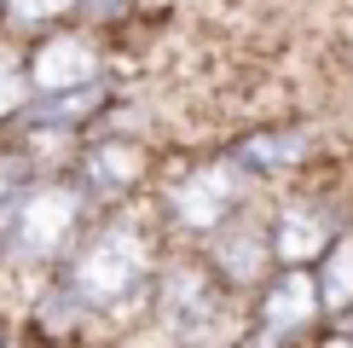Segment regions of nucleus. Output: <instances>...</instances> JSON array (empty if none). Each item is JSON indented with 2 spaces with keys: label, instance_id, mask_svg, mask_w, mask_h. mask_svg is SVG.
<instances>
[{
  "label": "nucleus",
  "instance_id": "f257e3e1",
  "mask_svg": "<svg viewBox=\"0 0 353 348\" xmlns=\"http://www.w3.org/2000/svg\"><path fill=\"white\" fill-rule=\"evenodd\" d=\"M151 273V250L134 226H110L99 232L93 244L76 255V273H70V296L93 302V308H116L122 296H134Z\"/></svg>",
  "mask_w": 353,
  "mask_h": 348
},
{
  "label": "nucleus",
  "instance_id": "f03ea898",
  "mask_svg": "<svg viewBox=\"0 0 353 348\" xmlns=\"http://www.w3.org/2000/svg\"><path fill=\"white\" fill-rule=\"evenodd\" d=\"M163 325L180 342H209V331L220 325V279L203 261H174L163 273Z\"/></svg>",
  "mask_w": 353,
  "mask_h": 348
},
{
  "label": "nucleus",
  "instance_id": "7ed1b4c3",
  "mask_svg": "<svg viewBox=\"0 0 353 348\" xmlns=\"http://www.w3.org/2000/svg\"><path fill=\"white\" fill-rule=\"evenodd\" d=\"M76 215H81V186L47 180V186H35V192H23V203H18V226H12L18 255H23V261H47V255H58V244L76 232Z\"/></svg>",
  "mask_w": 353,
  "mask_h": 348
},
{
  "label": "nucleus",
  "instance_id": "20e7f679",
  "mask_svg": "<svg viewBox=\"0 0 353 348\" xmlns=\"http://www.w3.org/2000/svg\"><path fill=\"white\" fill-rule=\"evenodd\" d=\"M238 203H243L238 168L232 163H209V168L185 174V180L168 192V215L180 226H191V232H220L232 215H238Z\"/></svg>",
  "mask_w": 353,
  "mask_h": 348
},
{
  "label": "nucleus",
  "instance_id": "39448f33",
  "mask_svg": "<svg viewBox=\"0 0 353 348\" xmlns=\"http://www.w3.org/2000/svg\"><path fill=\"white\" fill-rule=\"evenodd\" d=\"M23 81L35 93H81V87L99 81V52L87 47L81 35H52L29 52L23 64Z\"/></svg>",
  "mask_w": 353,
  "mask_h": 348
},
{
  "label": "nucleus",
  "instance_id": "423d86ee",
  "mask_svg": "<svg viewBox=\"0 0 353 348\" xmlns=\"http://www.w3.org/2000/svg\"><path fill=\"white\" fill-rule=\"evenodd\" d=\"M145 174V151L139 145H122V139H105L81 157V192L87 197H122L134 192Z\"/></svg>",
  "mask_w": 353,
  "mask_h": 348
},
{
  "label": "nucleus",
  "instance_id": "0eeeda50",
  "mask_svg": "<svg viewBox=\"0 0 353 348\" xmlns=\"http://www.w3.org/2000/svg\"><path fill=\"white\" fill-rule=\"evenodd\" d=\"M313 313H319V279L307 267H290L272 290H261V331H272V337L301 331Z\"/></svg>",
  "mask_w": 353,
  "mask_h": 348
},
{
  "label": "nucleus",
  "instance_id": "6e6552de",
  "mask_svg": "<svg viewBox=\"0 0 353 348\" xmlns=\"http://www.w3.org/2000/svg\"><path fill=\"white\" fill-rule=\"evenodd\" d=\"M267 250L284 261V267H307V261H319V255L330 250V221L319 209H307V203H290V209L278 215Z\"/></svg>",
  "mask_w": 353,
  "mask_h": 348
},
{
  "label": "nucleus",
  "instance_id": "1a4fd4ad",
  "mask_svg": "<svg viewBox=\"0 0 353 348\" xmlns=\"http://www.w3.org/2000/svg\"><path fill=\"white\" fill-rule=\"evenodd\" d=\"M261 267H267V244H261V232H220V238H214V279L255 284Z\"/></svg>",
  "mask_w": 353,
  "mask_h": 348
},
{
  "label": "nucleus",
  "instance_id": "9d476101",
  "mask_svg": "<svg viewBox=\"0 0 353 348\" xmlns=\"http://www.w3.org/2000/svg\"><path fill=\"white\" fill-rule=\"evenodd\" d=\"M319 261H325L319 302H325V308H353V238H342V244L330 238V250L319 255Z\"/></svg>",
  "mask_w": 353,
  "mask_h": 348
},
{
  "label": "nucleus",
  "instance_id": "9b49d317",
  "mask_svg": "<svg viewBox=\"0 0 353 348\" xmlns=\"http://www.w3.org/2000/svg\"><path fill=\"white\" fill-rule=\"evenodd\" d=\"M301 151H307V139L301 134H255L238 151V163L243 168H261V174H272V168H290V163H301Z\"/></svg>",
  "mask_w": 353,
  "mask_h": 348
},
{
  "label": "nucleus",
  "instance_id": "f8f14e48",
  "mask_svg": "<svg viewBox=\"0 0 353 348\" xmlns=\"http://www.w3.org/2000/svg\"><path fill=\"white\" fill-rule=\"evenodd\" d=\"M29 192V157H0V226L12 221V203Z\"/></svg>",
  "mask_w": 353,
  "mask_h": 348
},
{
  "label": "nucleus",
  "instance_id": "ddd939ff",
  "mask_svg": "<svg viewBox=\"0 0 353 348\" xmlns=\"http://www.w3.org/2000/svg\"><path fill=\"white\" fill-rule=\"evenodd\" d=\"M23 99H29L23 64H18V58H6V52H0V122H6L12 110H23Z\"/></svg>",
  "mask_w": 353,
  "mask_h": 348
},
{
  "label": "nucleus",
  "instance_id": "4468645a",
  "mask_svg": "<svg viewBox=\"0 0 353 348\" xmlns=\"http://www.w3.org/2000/svg\"><path fill=\"white\" fill-rule=\"evenodd\" d=\"M70 6H76V0H6V12L18 23H52V18H64Z\"/></svg>",
  "mask_w": 353,
  "mask_h": 348
},
{
  "label": "nucleus",
  "instance_id": "2eb2a0df",
  "mask_svg": "<svg viewBox=\"0 0 353 348\" xmlns=\"http://www.w3.org/2000/svg\"><path fill=\"white\" fill-rule=\"evenodd\" d=\"M238 348H272V331H267V337H261V331H255V337H243Z\"/></svg>",
  "mask_w": 353,
  "mask_h": 348
}]
</instances>
